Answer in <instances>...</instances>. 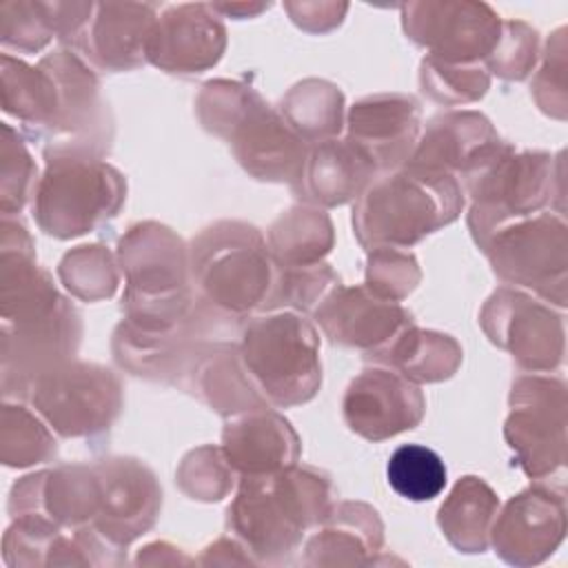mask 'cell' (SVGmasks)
Instances as JSON below:
<instances>
[{"label":"cell","mask_w":568,"mask_h":568,"mask_svg":"<svg viewBox=\"0 0 568 568\" xmlns=\"http://www.w3.org/2000/svg\"><path fill=\"white\" fill-rule=\"evenodd\" d=\"M459 209V189L446 173L410 169L368 189L355 215L362 242L413 244L450 222Z\"/></svg>","instance_id":"cell-1"},{"label":"cell","mask_w":568,"mask_h":568,"mask_svg":"<svg viewBox=\"0 0 568 568\" xmlns=\"http://www.w3.org/2000/svg\"><path fill=\"white\" fill-rule=\"evenodd\" d=\"M326 486L317 475H251L233 504V526L255 552H286L300 532L322 515Z\"/></svg>","instance_id":"cell-2"},{"label":"cell","mask_w":568,"mask_h":568,"mask_svg":"<svg viewBox=\"0 0 568 568\" xmlns=\"http://www.w3.org/2000/svg\"><path fill=\"white\" fill-rule=\"evenodd\" d=\"M242 359L257 388L275 404L304 402L320 384L315 333L291 313L253 322L244 335Z\"/></svg>","instance_id":"cell-3"},{"label":"cell","mask_w":568,"mask_h":568,"mask_svg":"<svg viewBox=\"0 0 568 568\" xmlns=\"http://www.w3.org/2000/svg\"><path fill=\"white\" fill-rule=\"evenodd\" d=\"M122 186L111 169L98 162L64 158L49 166L38 193V220L47 233L71 237L84 233L118 206Z\"/></svg>","instance_id":"cell-4"},{"label":"cell","mask_w":568,"mask_h":568,"mask_svg":"<svg viewBox=\"0 0 568 568\" xmlns=\"http://www.w3.org/2000/svg\"><path fill=\"white\" fill-rule=\"evenodd\" d=\"M111 379L109 371L95 366L42 373L33 388V404L62 435H84L111 422L118 410V393L80 397Z\"/></svg>","instance_id":"cell-5"},{"label":"cell","mask_w":568,"mask_h":568,"mask_svg":"<svg viewBox=\"0 0 568 568\" xmlns=\"http://www.w3.org/2000/svg\"><path fill=\"white\" fill-rule=\"evenodd\" d=\"M422 413L419 390L390 371H364L344 399L348 426L368 439H384L413 428Z\"/></svg>","instance_id":"cell-6"},{"label":"cell","mask_w":568,"mask_h":568,"mask_svg":"<svg viewBox=\"0 0 568 568\" xmlns=\"http://www.w3.org/2000/svg\"><path fill=\"white\" fill-rule=\"evenodd\" d=\"M513 399L517 402L508 422L510 446L519 448L528 473L539 475L552 468V462L561 466L564 457L550 444L564 448V444L552 442V435L564 439V386L559 382L521 379Z\"/></svg>","instance_id":"cell-7"},{"label":"cell","mask_w":568,"mask_h":568,"mask_svg":"<svg viewBox=\"0 0 568 568\" xmlns=\"http://www.w3.org/2000/svg\"><path fill=\"white\" fill-rule=\"evenodd\" d=\"M495 548L513 564H535L564 537V501L550 493L517 495L495 524Z\"/></svg>","instance_id":"cell-8"},{"label":"cell","mask_w":568,"mask_h":568,"mask_svg":"<svg viewBox=\"0 0 568 568\" xmlns=\"http://www.w3.org/2000/svg\"><path fill=\"white\" fill-rule=\"evenodd\" d=\"M428 16L426 24L410 22L415 40L428 44L437 55L450 60H475L486 55L499 40V22L486 4H415Z\"/></svg>","instance_id":"cell-9"},{"label":"cell","mask_w":568,"mask_h":568,"mask_svg":"<svg viewBox=\"0 0 568 568\" xmlns=\"http://www.w3.org/2000/svg\"><path fill=\"white\" fill-rule=\"evenodd\" d=\"M229 140L240 162L260 178L293 180V171L302 169V144L253 93L248 109L229 124Z\"/></svg>","instance_id":"cell-10"},{"label":"cell","mask_w":568,"mask_h":568,"mask_svg":"<svg viewBox=\"0 0 568 568\" xmlns=\"http://www.w3.org/2000/svg\"><path fill=\"white\" fill-rule=\"evenodd\" d=\"M417 104L402 95L368 98L351 109V140L373 164H397L410 153Z\"/></svg>","instance_id":"cell-11"},{"label":"cell","mask_w":568,"mask_h":568,"mask_svg":"<svg viewBox=\"0 0 568 568\" xmlns=\"http://www.w3.org/2000/svg\"><path fill=\"white\" fill-rule=\"evenodd\" d=\"M206 7H173L151 33L146 53L166 69H202L220 58L224 31Z\"/></svg>","instance_id":"cell-12"},{"label":"cell","mask_w":568,"mask_h":568,"mask_svg":"<svg viewBox=\"0 0 568 568\" xmlns=\"http://www.w3.org/2000/svg\"><path fill=\"white\" fill-rule=\"evenodd\" d=\"M224 448L235 466L251 475L271 473L295 459V435L288 424L273 413H253L235 422L224 433Z\"/></svg>","instance_id":"cell-13"},{"label":"cell","mask_w":568,"mask_h":568,"mask_svg":"<svg viewBox=\"0 0 568 568\" xmlns=\"http://www.w3.org/2000/svg\"><path fill=\"white\" fill-rule=\"evenodd\" d=\"M375 171V164L353 144L328 142L315 151L308 169L311 197L326 204H339Z\"/></svg>","instance_id":"cell-14"},{"label":"cell","mask_w":568,"mask_h":568,"mask_svg":"<svg viewBox=\"0 0 568 568\" xmlns=\"http://www.w3.org/2000/svg\"><path fill=\"white\" fill-rule=\"evenodd\" d=\"M98 22L91 31L93 40V53L104 64H126L124 58L142 51L146 53L149 40L153 33L151 22V7H135L133 16H126L131 11V4H100Z\"/></svg>","instance_id":"cell-15"},{"label":"cell","mask_w":568,"mask_h":568,"mask_svg":"<svg viewBox=\"0 0 568 568\" xmlns=\"http://www.w3.org/2000/svg\"><path fill=\"white\" fill-rule=\"evenodd\" d=\"M333 300L359 317L357 322L326 326V333L333 337V342H344L351 346H382L388 342L384 335L397 331L406 320V313L399 306L377 300L375 295L368 297L366 288L342 291L339 295L335 293Z\"/></svg>","instance_id":"cell-16"},{"label":"cell","mask_w":568,"mask_h":568,"mask_svg":"<svg viewBox=\"0 0 568 568\" xmlns=\"http://www.w3.org/2000/svg\"><path fill=\"white\" fill-rule=\"evenodd\" d=\"M442 508L464 513V517H439L444 532L457 548L481 550L486 546L488 526L497 510V497L484 481L477 477H464Z\"/></svg>","instance_id":"cell-17"},{"label":"cell","mask_w":568,"mask_h":568,"mask_svg":"<svg viewBox=\"0 0 568 568\" xmlns=\"http://www.w3.org/2000/svg\"><path fill=\"white\" fill-rule=\"evenodd\" d=\"M386 475L390 488L410 501H428L446 486V466L442 457L419 444L399 446L388 459Z\"/></svg>","instance_id":"cell-18"}]
</instances>
